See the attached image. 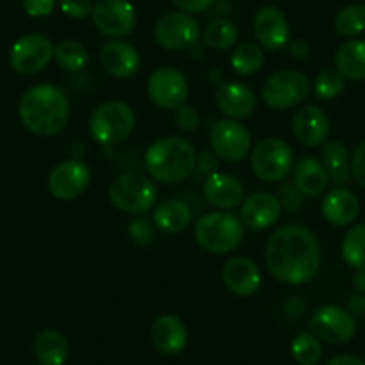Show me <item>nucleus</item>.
<instances>
[{
    "label": "nucleus",
    "instance_id": "nucleus-1",
    "mask_svg": "<svg viewBox=\"0 0 365 365\" xmlns=\"http://www.w3.org/2000/svg\"><path fill=\"white\" fill-rule=\"evenodd\" d=\"M269 272L287 285H304L321 267V245L317 237L301 224H289L270 235L265 245Z\"/></svg>",
    "mask_w": 365,
    "mask_h": 365
},
{
    "label": "nucleus",
    "instance_id": "nucleus-19",
    "mask_svg": "<svg viewBox=\"0 0 365 365\" xmlns=\"http://www.w3.org/2000/svg\"><path fill=\"white\" fill-rule=\"evenodd\" d=\"M205 197L206 201L217 210L230 212L244 202L245 190L244 185L238 178L231 174L215 172L210 175L205 182Z\"/></svg>",
    "mask_w": 365,
    "mask_h": 365
},
{
    "label": "nucleus",
    "instance_id": "nucleus-9",
    "mask_svg": "<svg viewBox=\"0 0 365 365\" xmlns=\"http://www.w3.org/2000/svg\"><path fill=\"white\" fill-rule=\"evenodd\" d=\"M201 38L197 20L185 11H172L161 16L154 26V40L167 51H190Z\"/></svg>",
    "mask_w": 365,
    "mask_h": 365
},
{
    "label": "nucleus",
    "instance_id": "nucleus-47",
    "mask_svg": "<svg viewBox=\"0 0 365 365\" xmlns=\"http://www.w3.org/2000/svg\"><path fill=\"white\" fill-rule=\"evenodd\" d=\"M326 365H365V361L354 354H336V356L329 358Z\"/></svg>",
    "mask_w": 365,
    "mask_h": 365
},
{
    "label": "nucleus",
    "instance_id": "nucleus-8",
    "mask_svg": "<svg viewBox=\"0 0 365 365\" xmlns=\"http://www.w3.org/2000/svg\"><path fill=\"white\" fill-rule=\"evenodd\" d=\"M310 81L297 70H279L263 83V103L274 110H289L310 96Z\"/></svg>",
    "mask_w": 365,
    "mask_h": 365
},
{
    "label": "nucleus",
    "instance_id": "nucleus-18",
    "mask_svg": "<svg viewBox=\"0 0 365 365\" xmlns=\"http://www.w3.org/2000/svg\"><path fill=\"white\" fill-rule=\"evenodd\" d=\"M222 282L235 296L251 297L262 287V272L252 259L235 256L224 265Z\"/></svg>",
    "mask_w": 365,
    "mask_h": 365
},
{
    "label": "nucleus",
    "instance_id": "nucleus-25",
    "mask_svg": "<svg viewBox=\"0 0 365 365\" xmlns=\"http://www.w3.org/2000/svg\"><path fill=\"white\" fill-rule=\"evenodd\" d=\"M321 149V163L326 168L329 181L336 187H346L353 179L351 172V156L347 147L340 140H326Z\"/></svg>",
    "mask_w": 365,
    "mask_h": 365
},
{
    "label": "nucleus",
    "instance_id": "nucleus-14",
    "mask_svg": "<svg viewBox=\"0 0 365 365\" xmlns=\"http://www.w3.org/2000/svg\"><path fill=\"white\" fill-rule=\"evenodd\" d=\"M147 93L156 106L163 110H178L188 97L187 77L174 66H161L150 73Z\"/></svg>",
    "mask_w": 365,
    "mask_h": 365
},
{
    "label": "nucleus",
    "instance_id": "nucleus-20",
    "mask_svg": "<svg viewBox=\"0 0 365 365\" xmlns=\"http://www.w3.org/2000/svg\"><path fill=\"white\" fill-rule=\"evenodd\" d=\"M215 103L219 110L231 120L247 118L256 108L255 91L244 83L230 81L222 83L215 93Z\"/></svg>",
    "mask_w": 365,
    "mask_h": 365
},
{
    "label": "nucleus",
    "instance_id": "nucleus-48",
    "mask_svg": "<svg viewBox=\"0 0 365 365\" xmlns=\"http://www.w3.org/2000/svg\"><path fill=\"white\" fill-rule=\"evenodd\" d=\"M354 287H356V290L360 294H365V269H360L356 270V274H354Z\"/></svg>",
    "mask_w": 365,
    "mask_h": 365
},
{
    "label": "nucleus",
    "instance_id": "nucleus-11",
    "mask_svg": "<svg viewBox=\"0 0 365 365\" xmlns=\"http://www.w3.org/2000/svg\"><path fill=\"white\" fill-rule=\"evenodd\" d=\"M310 329L322 342L339 346L353 340V336L356 335V321L346 308L326 304L314 312L310 319Z\"/></svg>",
    "mask_w": 365,
    "mask_h": 365
},
{
    "label": "nucleus",
    "instance_id": "nucleus-44",
    "mask_svg": "<svg viewBox=\"0 0 365 365\" xmlns=\"http://www.w3.org/2000/svg\"><path fill=\"white\" fill-rule=\"evenodd\" d=\"M181 11L194 15V13H205L215 4V0H172Z\"/></svg>",
    "mask_w": 365,
    "mask_h": 365
},
{
    "label": "nucleus",
    "instance_id": "nucleus-32",
    "mask_svg": "<svg viewBox=\"0 0 365 365\" xmlns=\"http://www.w3.org/2000/svg\"><path fill=\"white\" fill-rule=\"evenodd\" d=\"M238 27L231 20L219 19L210 24L206 31L202 33L206 47L215 48V51H226L231 48L238 41Z\"/></svg>",
    "mask_w": 365,
    "mask_h": 365
},
{
    "label": "nucleus",
    "instance_id": "nucleus-49",
    "mask_svg": "<svg viewBox=\"0 0 365 365\" xmlns=\"http://www.w3.org/2000/svg\"><path fill=\"white\" fill-rule=\"evenodd\" d=\"M364 361H365V360H364Z\"/></svg>",
    "mask_w": 365,
    "mask_h": 365
},
{
    "label": "nucleus",
    "instance_id": "nucleus-21",
    "mask_svg": "<svg viewBox=\"0 0 365 365\" xmlns=\"http://www.w3.org/2000/svg\"><path fill=\"white\" fill-rule=\"evenodd\" d=\"M140 54L124 40H111L101 48V65L110 76L129 79L140 70Z\"/></svg>",
    "mask_w": 365,
    "mask_h": 365
},
{
    "label": "nucleus",
    "instance_id": "nucleus-23",
    "mask_svg": "<svg viewBox=\"0 0 365 365\" xmlns=\"http://www.w3.org/2000/svg\"><path fill=\"white\" fill-rule=\"evenodd\" d=\"M150 339H153L154 347L161 354L174 356V354L181 353L187 346V326L175 315H161L154 321L153 329H150Z\"/></svg>",
    "mask_w": 365,
    "mask_h": 365
},
{
    "label": "nucleus",
    "instance_id": "nucleus-41",
    "mask_svg": "<svg viewBox=\"0 0 365 365\" xmlns=\"http://www.w3.org/2000/svg\"><path fill=\"white\" fill-rule=\"evenodd\" d=\"M56 8V0H24V9L33 19L51 16Z\"/></svg>",
    "mask_w": 365,
    "mask_h": 365
},
{
    "label": "nucleus",
    "instance_id": "nucleus-5",
    "mask_svg": "<svg viewBox=\"0 0 365 365\" xmlns=\"http://www.w3.org/2000/svg\"><path fill=\"white\" fill-rule=\"evenodd\" d=\"M108 197L111 205L124 213L143 215L154 206L158 199V188L154 181L140 172H125L108 188Z\"/></svg>",
    "mask_w": 365,
    "mask_h": 365
},
{
    "label": "nucleus",
    "instance_id": "nucleus-2",
    "mask_svg": "<svg viewBox=\"0 0 365 365\" xmlns=\"http://www.w3.org/2000/svg\"><path fill=\"white\" fill-rule=\"evenodd\" d=\"M19 115L33 135L54 136L68 124L70 101L59 86L48 83L36 84L20 99Z\"/></svg>",
    "mask_w": 365,
    "mask_h": 365
},
{
    "label": "nucleus",
    "instance_id": "nucleus-31",
    "mask_svg": "<svg viewBox=\"0 0 365 365\" xmlns=\"http://www.w3.org/2000/svg\"><path fill=\"white\" fill-rule=\"evenodd\" d=\"M342 258L351 269H365V222L347 230L342 240Z\"/></svg>",
    "mask_w": 365,
    "mask_h": 365
},
{
    "label": "nucleus",
    "instance_id": "nucleus-28",
    "mask_svg": "<svg viewBox=\"0 0 365 365\" xmlns=\"http://www.w3.org/2000/svg\"><path fill=\"white\" fill-rule=\"evenodd\" d=\"M335 70L351 81L365 79V40H349L335 54Z\"/></svg>",
    "mask_w": 365,
    "mask_h": 365
},
{
    "label": "nucleus",
    "instance_id": "nucleus-6",
    "mask_svg": "<svg viewBox=\"0 0 365 365\" xmlns=\"http://www.w3.org/2000/svg\"><path fill=\"white\" fill-rule=\"evenodd\" d=\"M136 115L129 104L120 101H108L90 117V133L101 145H117L128 140L135 131Z\"/></svg>",
    "mask_w": 365,
    "mask_h": 365
},
{
    "label": "nucleus",
    "instance_id": "nucleus-10",
    "mask_svg": "<svg viewBox=\"0 0 365 365\" xmlns=\"http://www.w3.org/2000/svg\"><path fill=\"white\" fill-rule=\"evenodd\" d=\"M54 59V45L45 34L33 33L19 38L9 48V65L22 76L40 73Z\"/></svg>",
    "mask_w": 365,
    "mask_h": 365
},
{
    "label": "nucleus",
    "instance_id": "nucleus-15",
    "mask_svg": "<svg viewBox=\"0 0 365 365\" xmlns=\"http://www.w3.org/2000/svg\"><path fill=\"white\" fill-rule=\"evenodd\" d=\"M210 142L215 156L230 163L242 161L247 154H251V135L245 125L231 118L215 122L210 133Z\"/></svg>",
    "mask_w": 365,
    "mask_h": 365
},
{
    "label": "nucleus",
    "instance_id": "nucleus-17",
    "mask_svg": "<svg viewBox=\"0 0 365 365\" xmlns=\"http://www.w3.org/2000/svg\"><path fill=\"white\" fill-rule=\"evenodd\" d=\"M282 217V205L278 197L269 192H255L240 205V220L252 231L272 227Z\"/></svg>",
    "mask_w": 365,
    "mask_h": 365
},
{
    "label": "nucleus",
    "instance_id": "nucleus-37",
    "mask_svg": "<svg viewBox=\"0 0 365 365\" xmlns=\"http://www.w3.org/2000/svg\"><path fill=\"white\" fill-rule=\"evenodd\" d=\"M128 233L133 244L138 245V247H147L156 238V226H154V220H150L149 217L138 215L135 220L129 222Z\"/></svg>",
    "mask_w": 365,
    "mask_h": 365
},
{
    "label": "nucleus",
    "instance_id": "nucleus-35",
    "mask_svg": "<svg viewBox=\"0 0 365 365\" xmlns=\"http://www.w3.org/2000/svg\"><path fill=\"white\" fill-rule=\"evenodd\" d=\"M322 356L321 340L314 333H297L292 342V358L299 365H315Z\"/></svg>",
    "mask_w": 365,
    "mask_h": 365
},
{
    "label": "nucleus",
    "instance_id": "nucleus-13",
    "mask_svg": "<svg viewBox=\"0 0 365 365\" xmlns=\"http://www.w3.org/2000/svg\"><path fill=\"white\" fill-rule=\"evenodd\" d=\"M91 22L108 38H124L136 26V9L128 0H99L93 4Z\"/></svg>",
    "mask_w": 365,
    "mask_h": 365
},
{
    "label": "nucleus",
    "instance_id": "nucleus-27",
    "mask_svg": "<svg viewBox=\"0 0 365 365\" xmlns=\"http://www.w3.org/2000/svg\"><path fill=\"white\" fill-rule=\"evenodd\" d=\"M33 351L41 365H65L68 360V340L56 329H45L34 339Z\"/></svg>",
    "mask_w": 365,
    "mask_h": 365
},
{
    "label": "nucleus",
    "instance_id": "nucleus-24",
    "mask_svg": "<svg viewBox=\"0 0 365 365\" xmlns=\"http://www.w3.org/2000/svg\"><path fill=\"white\" fill-rule=\"evenodd\" d=\"M322 217L328 220L331 226L342 227L353 222L360 213V202H358L356 195L347 188L339 187L326 194L322 199Z\"/></svg>",
    "mask_w": 365,
    "mask_h": 365
},
{
    "label": "nucleus",
    "instance_id": "nucleus-12",
    "mask_svg": "<svg viewBox=\"0 0 365 365\" xmlns=\"http://www.w3.org/2000/svg\"><path fill=\"white\" fill-rule=\"evenodd\" d=\"M91 168L79 158L65 160L48 174V192L59 201H73L90 187Z\"/></svg>",
    "mask_w": 365,
    "mask_h": 365
},
{
    "label": "nucleus",
    "instance_id": "nucleus-7",
    "mask_svg": "<svg viewBox=\"0 0 365 365\" xmlns=\"http://www.w3.org/2000/svg\"><path fill=\"white\" fill-rule=\"evenodd\" d=\"M294 168L292 147L282 138H265L251 153V170L267 182L283 181Z\"/></svg>",
    "mask_w": 365,
    "mask_h": 365
},
{
    "label": "nucleus",
    "instance_id": "nucleus-34",
    "mask_svg": "<svg viewBox=\"0 0 365 365\" xmlns=\"http://www.w3.org/2000/svg\"><path fill=\"white\" fill-rule=\"evenodd\" d=\"M336 33L346 38H356L365 33V4H351L335 16Z\"/></svg>",
    "mask_w": 365,
    "mask_h": 365
},
{
    "label": "nucleus",
    "instance_id": "nucleus-4",
    "mask_svg": "<svg viewBox=\"0 0 365 365\" xmlns=\"http://www.w3.org/2000/svg\"><path fill=\"white\" fill-rule=\"evenodd\" d=\"M244 227L240 217L231 212L206 213L195 224V240L212 255H226L242 244Z\"/></svg>",
    "mask_w": 365,
    "mask_h": 365
},
{
    "label": "nucleus",
    "instance_id": "nucleus-46",
    "mask_svg": "<svg viewBox=\"0 0 365 365\" xmlns=\"http://www.w3.org/2000/svg\"><path fill=\"white\" fill-rule=\"evenodd\" d=\"M347 312L353 315L365 314V296L364 294H353L347 301Z\"/></svg>",
    "mask_w": 365,
    "mask_h": 365
},
{
    "label": "nucleus",
    "instance_id": "nucleus-36",
    "mask_svg": "<svg viewBox=\"0 0 365 365\" xmlns=\"http://www.w3.org/2000/svg\"><path fill=\"white\" fill-rule=\"evenodd\" d=\"M344 88H346L344 77L335 68L322 70L314 81V93L322 101L336 99L344 91Z\"/></svg>",
    "mask_w": 365,
    "mask_h": 365
},
{
    "label": "nucleus",
    "instance_id": "nucleus-30",
    "mask_svg": "<svg viewBox=\"0 0 365 365\" xmlns=\"http://www.w3.org/2000/svg\"><path fill=\"white\" fill-rule=\"evenodd\" d=\"M265 63V54L262 47L255 41H244L231 54V66L240 76H255Z\"/></svg>",
    "mask_w": 365,
    "mask_h": 365
},
{
    "label": "nucleus",
    "instance_id": "nucleus-29",
    "mask_svg": "<svg viewBox=\"0 0 365 365\" xmlns=\"http://www.w3.org/2000/svg\"><path fill=\"white\" fill-rule=\"evenodd\" d=\"M153 220L158 230L174 235L187 230L192 220V212L187 202L181 199H167L156 206Z\"/></svg>",
    "mask_w": 365,
    "mask_h": 365
},
{
    "label": "nucleus",
    "instance_id": "nucleus-22",
    "mask_svg": "<svg viewBox=\"0 0 365 365\" xmlns=\"http://www.w3.org/2000/svg\"><path fill=\"white\" fill-rule=\"evenodd\" d=\"M292 133L304 147H321L328 140L329 120L319 106H304L294 115Z\"/></svg>",
    "mask_w": 365,
    "mask_h": 365
},
{
    "label": "nucleus",
    "instance_id": "nucleus-40",
    "mask_svg": "<svg viewBox=\"0 0 365 365\" xmlns=\"http://www.w3.org/2000/svg\"><path fill=\"white\" fill-rule=\"evenodd\" d=\"M175 124L181 131H195L201 124V118H199V113L195 111V108L187 106V104H182L175 110Z\"/></svg>",
    "mask_w": 365,
    "mask_h": 365
},
{
    "label": "nucleus",
    "instance_id": "nucleus-39",
    "mask_svg": "<svg viewBox=\"0 0 365 365\" xmlns=\"http://www.w3.org/2000/svg\"><path fill=\"white\" fill-rule=\"evenodd\" d=\"M61 11L66 16L76 20H83L91 16L93 11V2L91 0H61Z\"/></svg>",
    "mask_w": 365,
    "mask_h": 365
},
{
    "label": "nucleus",
    "instance_id": "nucleus-33",
    "mask_svg": "<svg viewBox=\"0 0 365 365\" xmlns=\"http://www.w3.org/2000/svg\"><path fill=\"white\" fill-rule=\"evenodd\" d=\"M54 59L66 72H81L88 63V51L76 40H65L54 47Z\"/></svg>",
    "mask_w": 365,
    "mask_h": 365
},
{
    "label": "nucleus",
    "instance_id": "nucleus-3",
    "mask_svg": "<svg viewBox=\"0 0 365 365\" xmlns=\"http://www.w3.org/2000/svg\"><path fill=\"white\" fill-rule=\"evenodd\" d=\"M143 163L150 179L163 185H178L194 174L197 154L187 140L165 136L150 143Z\"/></svg>",
    "mask_w": 365,
    "mask_h": 365
},
{
    "label": "nucleus",
    "instance_id": "nucleus-43",
    "mask_svg": "<svg viewBox=\"0 0 365 365\" xmlns=\"http://www.w3.org/2000/svg\"><path fill=\"white\" fill-rule=\"evenodd\" d=\"M217 168H219V161H217L215 154L212 153H201L197 156V163H195V174L201 175V178H206L208 179L210 175L215 174Z\"/></svg>",
    "mask_w": 365,
    "mask_h": 365
},
{
    "label": "nucleus",
    "instance_id": "nucleus-26",
    "mask_svg": "<svg viewBox=\"0 0 365 365\" xmlns=\"http://www.w3.org/2000/svg\"><path fill=\"white\" fill-rule=\"evenodd\" d=\"M294 185L304 197H317L328 187L329 178L319 160L304 156L294 165Z\"/></svg>",
    "mask_w": 365,
    "mask_h": 365
},
{
    "label": "nucleus",
    "instance_id": "nucleus-38",
    "mask_svg": "<svg viewBox=\"0 0 365 365\" xmlns=\"http://www.w3.org/2000/svg\"><path fill=\"white\" fill-rule=\"evenodd\" d=\"M278 201L282 205V208H285L287 212L294 213L297 210L303 208L304 195L297 190V187L294 185V181H283L278 187Z\"/></svg>",
    "mask_w": 365,
    "mask_h": 365
},
{
    "label": "nucleus",
    "instance_id": "nucleus-16",
    "mask_svg": "<svg viewBox=\"0 0 365 365\" xmlns=\"http://www.w3.org/2000/svg\"><path fill=\"white\" fill-rule=\"evenodd\" d=\"M252 31L262 45L267 51H282L289 43L290 27L285 13L282 9L274 8V6H263L258 9L252 20Z\"/></svg>",
    "mask_w": 365,
    "mask_h": 365
},
{
    "label": "nucleus",
    "instance_id": "nucleus-42",
    "mask_svg": "<svg viewBox=\"0 0 365 365\" xmlns=\"http://www.w3.org/2000/svg\"><path fill=\"white\" fill-rule=\"evenodd\" d=\"M351 172H353L354 181L365 188V142L354 149L353 158H351Z\"/></svg>",
    "mask_w": 365,
    "mask_h": 365
},
{
    "label": "nucleus",
    "instance_id": "nucleus-45",
    "mask_svg": "<svg viewBox=\"0 0 365 365\" xmlns=\"http://www.w3.org/2000/svg\"><path fill=\"white\" fill-rule=\"evenodd\" d=\"M287 48H289V54L294 59H307L310 56V45L304 40H301V38H296L290 43H287Z\"/></svg>",
    "mask_w": 365,
    "mask_h": 365
}]
</instances>
